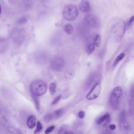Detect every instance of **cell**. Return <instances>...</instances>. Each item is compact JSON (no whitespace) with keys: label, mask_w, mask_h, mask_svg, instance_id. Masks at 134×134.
I'll return each mask as SVG.
<instances>
[{"label":"cell","mask_w":134,"mask_h":134,"mask_svg":"<svg viewBox=\"0 0 134 134\" xmlns=\"http://www.w3.org/2000/svg\"><path fill=\"white\" fill-rule=\"evenodd\" d=\"M64 63V61L62 58L59 56L54 57L51 61V67L54 71H59L63 68Z\"/></svg>","instance_id":"5b68a950"},{"label":"cell","mask_w":134,"mask_h":134,"mask_svg":"<svg viewBox=\"0 0 134 134\" xmlns=\"http://www.w3.org/2000/svg\"><path fill=\"white\" fill-rule=\"evenodd\" d=\"M122 91L121 88L120 87H117L113 89L111 94L120 98L122 95Z\"/></svg>","instance_id":"8fae6325"},{"label":"cell","mask_w":134,"mask_h":134,"mask_svg":"<svg viewBox=\"0 0 134 134\" xmlns=\"http://www.w3.org/2000/svg\"><path fill=\"white\" fill-rule=\"evenodd\" d=\"M106 117L105 120L108 123L110 122L111 121V117L110 115L108 114H106Z\"/></svg>","instance_id":"4316f807"},{"label":"cell","mask_w":134,"mask_h":134,"mask_svg":"<svg viewBox=\"0 0 134 134\" xmlns=\"http://www.w3.org/2000/svg\"><path fill=\"white\" fill-rule=\"evenodd\" d=\"M32 97L35 103L36 108L37 110L39 111L40 109V105L39 100L38 96L32 95Z\"/></svg>","instance_id":"5bb4252c"},{"label":"cell","mask_w":134,"mask_h":134,"mask_svg":"<svg viewBox=\"0 0 134 134\" xmlns=\"http://www.w3.org/2000/svg\"><path fill=\"white\" fill-rule=\"evenodd\" d=\"M85 116V113L83 111H81L79 113V118H83Z\"/></svg>","instance_id":"484cf974"},{"label":"cell","mask_w":134,"mask_h":134,"mask_svg":"<svg viewBox=\"0 0 134 134\" xmlns=\"http://www.w3.org/2000/svg\"><path fill=\"white\" fill-rule=\"evenodd\" d=\"M36 120V118L35 116L32 115L29 117L27 121V125L29 128L32 129L35 126Z\"/></svg>","instance_id":"9c48e42d"},{"label":"cell","mask_w":134,"mask_h":134,"mask_svg":"<svg viewBox=\"0 0 134 134\" xmlns=\"http://www.w3.org/2000/svg\"><path fill=\"white\" fill-rule=\"evenodd\" d=\"M95 46L94 44L92 43H90L87 45L86 49V51L87 53L88 54H92L95 50Z\"/></svg>","instance_id":"4fadbf2b"},{"label":"cell","mask_w":134,"mask_h":134,"mask_svg":"<svg viewBox=\"0 0 134 134\" xmlns=\"http://www.w3.org/2000/svg\"><path fill=\"white\" fill-rule=\"evenodd\" d=\"M125 56L124 53H122L119 55L116 58L115 62H114L113 66H115L117 65L118 63L121 61L125 57Z\"/></svg>","instance_id":"2e32d148"},{"label":"cell","mask_w":134,"mask_h":134,"mask_svg":"<svg viewBox=\"0 0 134 134\" xmlns=\"http://www.w3.org/2000/svg\"><path fill=\"white\" fill-rule=\"evenodd\" d=\"M53 120L51 113L48 114L44 117V120L46 123H47Z\"/></svg>","instance_id":"d6986e66"},{"label":"cell","mask_w":134,"mask_h":134,"mask_svg":"<svg viewBox=\"0 0 134 134\" xmlns=\"http://www.w3.org/2000/svg\"><path fill=\"white\" fill-rule=\"evenodd\" d=\"M106 114L103 115L100 118H99L97 121V123L98 125H100L105 120L106 118Z\"/></svg>","instance_id":"ffe728a7"},{"label":"cell","mask_w":134,"mask_h":134,"mask_svg":"<svg viewBox=\"0 0 134 134\" xmlns=\"http://www.w3.org/2000/svg\"><path fill=\"white\" fill-rule=\"evenodd\" d=\"M64 30L67 34L71 35L73 32L74 28L71 24H67L64 26Z\"/></svg>","instance_id":"30bf717a"},{"label":"cell","mask_w":134,"mask_h":134,"mask_svg":"<svg viewBox=\"0 0 134 134\" xmlns=\"http://www.w3.org/2000/svg\"><path fill=\"white\" fill-rule=\"evenodd\" d=\"M119 98L111 94L110 98V104L112 108L114 110H117L119 108Z\"/></svg>","instance_id":"52a82bcc"},{"label":"cell","mask_w":134,"mask_h":134,"mask_svg":"<svg viewBox=\"0 0 134 134\" xmlns=\"http://www.w3.org/2000/svg\"><path fill=\"white\" fill-rule=\"evenodd\" d=\"M43 126L41 123L40 121L37 122V128L36 130L34 132V133H37L40 132L42 130Z\"/></svg>","instance_id":"ac0fdd59"},{"label":"cell","mask_w":134,"mask_h":134,"mask_svg":"<svg viewBox=\"0 0 134 134\" xmlns=\"http://www.w3.org/2000/svg\"><path fill=\"white\" fill-rule=\"evenodd\" d=\"M85 19L86 22L88 25L92 28H98L100 26V20L98 17L95 14H88L86 16Z\"/></svg>","instance_id":"277c9868"},{"label":"cell","mask_w":134,"mask_h":134,"mask_svg":"<svg viewBox=\"0 0 134 134\" xmlns=\"http://www.w3.org/2000/svg\"><path fill=\"white\" fill-rule=\"evenodd\" d=\"M64 134H74L73 132L72 131H66Z\"/></svg>","instance_id":"f1b7e54d"},{"label":"cell","mask_w":134,"mask_h":134,"mask_svg":"<svg viewBox=\"0 0 134 134\" xmlns=\"http://www.w3.org/2000/svg\"><path fill=\"white\" fill-rule=\"evenodd\" d=\"M63 112L62 109H60L51 113L53 119H56L60 117L63 115Z\"/></svg>","instance_id":"7c38bea8"},{"label":"cell","mask_w":134,"mask_h":134,"mask_svg":"<svg viewBox=\"0 0 134 134\" xmlns=\"http://www.w3.org/2000/svg\"><path fill=\"white\" fill-rule=\"evenodd\" d=\"M101 90V85L99 83L92 88L86 96L87 100H91L97 98L100 94Z\"/></svg>","instance_id":"8992f818"},{"label":"cell","mask_w":134,"mask_h":134,"mask_svg":"<svg viewBox=\"0 0 134 134\" xmlns=\"http://www.w3.org/2000/svg\"><path fill=\"white\" fill-rule=\"evenodd\" d=\"M116 128V126L114 125H111L109 126V128L111 130H115Z\"/></svg>","instance_id":"83f0119b"},{"label":"cell","mask_w":134,"mask_h":134,"mask_svg":"<svg viewBox=\"0 0 134 134\" xmlns=\"http://www.w3.org/2000/svg\"><path fill=\"white\" fill-rule=\"evenodd\" d=\"M56 85L55 83H52L50 84L49 86V90L51 95H53L55 92L56 89Z\"/></svg>","instance_id":"e0dca14e"},{"label":"cell","mask_w":134,"mask_h":134,"mask_svg":"<svg viewBox=\"0 0 134 134\" xmlns=\"http://www.w3.org/2000/svg\"><path fill=\"white\" fill-rule=\"evenodd\" d=\"M90 8V3L88 1H82L79 4V8L81 12H87L89 10Z\"/></svg>","instance_id":"ba28073f"},{"label":"cell","mask_w":134,"mask_h":134,"mask_svg":"<svg viewBox=\"0 0 134 134\" xmlns=\"http://www.w3.org/2000/svg\"><path fill=\"white\" fill-rule=\"evenodd\" d=\"M62 97V95H59L56 97L54 99L53 101L51 103L52 105H54L56 104L60 100Z\"/></svg>","instance_id":"7402d4cb"},{"label":"cell","mask_w":134,"mask_h":134,"mask_svg":"<svg viewBox=\"0 0 134 134\" xmlns=\"http://www.w3.org/2000/svg\"><path fill=\"white\" fill-rule=\"evenodd\" d=\"M55 126H51L48 127L45 132V133L46 134H48L50 133L54 130Z\"/></svg>","instance_id":"44dd1931"},{"label":"cell","mask_w":134,"mask_h":134,"mask_svg":"<svg viewBox=\"0 0 134 134\" xmlns=\"http://www.w3.org/2000/svg\"><path fill=\"white\" fill-rule=\"evenodd\" d=\"M1 9L0 4V14L1 13Z\"/></svg>","instance_id":"f546056e"},{"label":"cell","mask_w":134,"mask_h":134,"mask_svg":"<svg viewBox=\"0 0 134 134\" xmlns=\"http://www.w3.org/2000/svg\"><path fill=\"white\" fill-rule=\"evenodd\" d=\"M134 16H133L129 19L127 24V26L128 27H130L131 26L134 22Z\"/></svg>","instance_id":"cb8c5ba5"},{"label":"cell","mask_w":134,"mask_h":134,"mask_svg":"<svg viewBox=\"0 0 134 134\" xmlns=\"http://www.w3.org/2000/svg\"><path fill=\"white\" fill-rule=\"evenodd\" d=\"M63 15L64 18L66 20L69 21H73L78 16V9L74 5H68L64 8Z\"/></svg>","instance_id":"7a4b0ae2"},{"label":"cell","mask_w":134,"mask_h":134,"mask_svg":"<svg viewBox=\"0 0 134 134\" xmlns=\"http://www.w3.org/2000/svg\"><path fill=\"white\" fill-rule=\"evenodd\" d=\"M101 37L99 35H97L95 36L94 39V44L97 47L100 46L101 43Z\"/></svg>","instance_id":"9a60e30c"},{"label":"cell","mask_w":134,"mask_h":134,"mask_svg":"<svg viewBox=\"0 0 134 134\" xmlns=\"http://www.w3.org/2000/svg\"><path fill=\"white\" fill-rule=\"evenodd\" d=\"M125 112H123L121 113L120 115V120L121 122H123L125 120Z\"/></svg>","instance_id":"d4e9b609"},{"label":"cell","mask_w":134,"mask_h":134,"mask_svg":"<svg viewBox=\"0 0 134 134\" xmlns=\"http://www.w3.org/2000/svg\"><path fill=\"white\" fill-rule=\"evenodd\" d=\"M30 90L32 95L37 96L45 93L47 90V86L44 81L38 80L34 81L31 84Z\"/></svg>","instance_id":"6da1fadb"},{"label":"cell","mask_w":134,"mask_h":134,"mask_svg":"<svg viewBox=\"0 0 134 134\" xmlns=\"http://www.w3.org/2000/svg\"><path fill=\"white\" fill-rule=\"evenodd\" d=\"M66 132V128L62 127L59 128L58 132V134H64Z\"/></svg>","instance_id":"603a6c76"},{"label":"cell","mask_w":134,"mask_h":134,"mask_svg":"<svg viewBox=\"0 0 134 134\" xmlns=\"http://www.w3.org/2000/svg\"><path fill=\"white\" fill-rule=\"evenodd\" d=\"M126 29V25L123 20H120L115 25L113 29V34L115 40H120L123 36Z\"/></svg>","instance_id":"3957f363"}]
</instances>
